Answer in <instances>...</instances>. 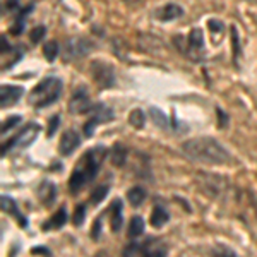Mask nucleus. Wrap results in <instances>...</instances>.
<instances>
[{
    "instance_id": "nucleus-1",
    "label": "nucleus",
    "mask_w": 257,
    "mask_h": 257,
    "mask_svg": "<svg viewBox=\"0 0 257 257\" xmlns=\"http://www.w3.org/2000/svg\"><path fill=\"white\" fill-rule=\"evenodd\" d=\"M182 153L187 158L197 163L211 165V167H223V165H231L233 158L216 139L213 138H194L182 144Z\"/></svg>"
},
{
    "instance_id": "nucleus-2",
    "label": "nucleus",
    "mask_w": 257,
    "mask_h": 257,
    "mask_svg": "<svg viewBox=\"0 0 257 257\" xmlns=\"http://www.w3.org/2000/svg\"><path fill=\"white\" fill-rule=\"evenodd\" d=\"M106 155H108V149L101 146V144H98V146L91 148L89 151H86L81 156L77 165L74 167L72 175H70L69 180L70 194H79L89 182H93L96 178Z\"/></svg>"
},
{
    "instance_id": "nucleus-3",
    "label": "nucleus",
    "mask_w": 257,
    "mask_h": 257,
    "mask_svg": "<svg viewBox=\"0 0 257 257\" xmlns=\"http://www.w3.org/2000/svg\"><path fill=\"white\" fill-rule=\"evenodd\" d=\"M62 81L55 76L45 77L43 81H40L35 88L31 89L30 96H28V103L35 108H45V106L55 103L62 94Z\"/></svg>"
},
{
    "instance_id": "nucleus-4",
    "label": "nucleus",
    "mask_w": 257,
    "mask_h": 257,
    "mask_svg": "<svg viewBox=\"0 0 257 257\" xmlns=\"http://www.w3.org/2000/svg\"><path fill=\"white\" fill-rule=\"evenodd\" d=\"M168 248L165 245L161 240H155V238H149L148 242L144 243H138V242H132L123 254L125 255H148V257H155V255H167Z\"/></svg>"
},
{
    "instance_id": "nucleus-5",
    "label": "nucleus",
    "mask_w": 257,
    "mask_h": 257,
    "mask_svg": "<svg viewBox=\"0 0 257 257\" xmlns=\"http://www.w3.org/2000/svg\"><path fill=\"white\" fill-rule=\"evenodd\" d=\"M91 41L82 38V36H74V38H69L62 47V57H64L65 62H72L77 59H82L84 55H88L91 50Z\"/></svg>"
},
{
    "instance_id": "nucleus-6",
    "label": "nucleus",
    "mask_w": 257,
    "mask_h": 257,
    "mask_svg": "<svg viewBox=\"0 0 257 257\" xmlns=\"http://www.w3.org/2000/svg\"><path fill=\"white\" fill-rule=\"evenodd\" d=\"M40 134V125L38 123H28L26 127L21 128V132L16 138H12L9 143L4 144L2 148V156H6V153L9 151L11 148H28L31 143H35L36 138Z\"/></svg>"
},
{
    "instance_id": "nucleus-7",
    "label": "nucleus",
    "mask_w": 257,
    "mask_h": 257,
    "mask_svg": "<svg viewBox=\"0 0 257 257\" xmlns=\"http://www.w3.org/2000/svg\"><path fill=\"white\" fill-rule=\"evenodd\" d=\"M91 76H93V81L96 82L99 88H111L115 84V70L110 64L101 60H94L91 64Z\"/></svg>"
},
{
    "instance_id": "nucleus-8",
    "label": "nucleus",
    "mask_w": 257,
    "mask_h": 257,
    "mask_svg": "<svg viewBox=\"0 0 257 257\" xmlns=\"http://www.w3.org/2000/svg\"><path fill=\"white\" fill-rule=\"evenodd\" d=\"M111 120H113V111H111L105 103H98V105H94L93 110H91V118L86 122V125H84L86 138H91V136H93V131L96 125H99V123L111 122Z\"/></svg>"
},
{
    "instance_id": "nucleus-9",
    "label": "nucleus",
    "mask_w": 257,
    "mask_h": 257,
    "mask_svg": "<svg viewBox=\"0 0 257 257\" xmlns=\"http://www.w3.org/2000/svg\"><path fill=\"white\" fill-rule=\"evenodd\" d=\"M94 105H91V99L88 91L84 88H79L74 91L72 98L69 101V111L70 113H76V115H82V113H88V111L93 110Z\"/></svg>"
},
{
    "instance_id": "nucleus-10",
    "label": "nucleus",
    "mask_w": 257,
    "mask_h": 257,
    "mask_svg": "<svg viewBox=\"0 0 257 257\" xmlns=\"http://www.w3.org/2000/svg\"><path fill=\"white\" fill-rule=\"evenodd\" d=\"M184 52L187 55L199 59V57L204 55V40H202L201 30H192L190 35L187 36V45L184 47Z\"/></svg>"
},
{
    "instance_id": "nucleus-11",
    "label": "nucleus",
    "mask_w": 257,
    "mask_h": 257,
    "mask_svg": "<svg viewBox=\"0 0 257 257\" xmlns=\"http://www.w3.org/2000/svg\"><path fill=\"white\" fill-rule=\"evenodd\" d=\"M23 91L24 89L21 88V86L4 84L2 88H0V105H2V108L14 106L21 99V96H23Z\"/></svg>"
},
{
    "instance_id": "nucleus-12",
    "label": "nucleus",
    "mask_w": 257,
    "mask_h": 257,
    "mask_svg": "<svg viewBox=\"0 0 257 257\" xmlns=\"http://www.w3.org/2000/svg\"><path fill=\"white\" fill-rule=\"evenodd\" d=\"M81 144V138L79 134H77L76 131H72V128H69V131H65L64 134H62L60 138V144H59V153L62 156H69L72 155L74 151H76V148Z\"/></svg>"
},
{
    "instance_id": "nucleus-13",
    "label": "nucleus",
    "mask_w": 257,
    "mask_h": 257,
    "mask_svg": "<svg viewBox=\"0 0 257 257\" xmlns=\"http://www.w3.org/2000/svg\"><path fill=\"white\" fill-rule=\"evenodd\" d=\"M38 197L40 201L43 202V206H52L53 201L57 197V187L53 182L50 180H43L38 187Z\"/></svg>"
},
{
    "instance_id": "nucleus-14",
    "label": "nucleus",
    "mask_w": 257,
    "mask_h": 257,
    "mask_svg": "<svg viewBox=\"0 0 257 257\" xmlns=\"http://www.w3.org/2000/svg\"><path fill=\"white\" fill-rule=\"evenodd\" d=\"M2 211H6L7 214H12L18 221L21 223L23 226L28 225L26 218L23 216V213L18 209V204H16V201L12 197H7V196H2Z\"/></svg>"
},
{
    "instance_id": "nucleus-15",
    "label": "nucleus",
    "mask_w": 257,
    "mask_h": 257,
    "mask_svg": "<svg viewBox=\"0 0 257 257\" xmlns=\"http://www.w3.org/2000/svg\"><path fill=\"white\" fill-rule=\"evenodd\" d=\"M110 226L111 231H118L122 228V201L115 199L110 206Z\"/></svg>"
},
{
    "instance_id": "nucleus-16",
    "label": "nucleus",
    "mask_w": 257,
    "mask_h": 257,
    "mask_svg": "<svg viewBox=\"0 0 257 257\" xmlns=\"http://www.w3.org/2000/svg\"><path fill=\"white\" fill-rule=\"evenodd\" d=\"M184 14V9H182L180 6H177V4H168V6L161 7V9L156 12V16H158V19L161 21H172V19H177L180 18V16Z\"/></svg>"
},
{
    "instance_id": "nucleus-17",
    "label": "nucleus",
    "mask_w": 257,
    "mask_h": 257,
    "mask_svg": "<svg viewBox=\"0 0 257 257\" xmlns=\"http://www.w3.org/2000/svg\"><path fill=\"white\" fill-rule=\"evenodd\" d=\"M149 113H151V117H153V122H155L160 128H163V131H173V120L167 117L161 110L151 108Z\"/></svg>"
},
{
    "instance_id": "nucleus-18",
    "label": "nucleus",
    "mask_w": 257,
    "mask_h": 257,
    "mask_svg": "<svg viewBox=\"0 0 257 257\" xmlns=\"http://www.w3.org/2000/svg\"><path fill=\"white\" fill-rule=\"evenodd\" d=\"M65 221H67V213H65V208H60L52 218H50V221L45 223L43 228L45 230H59V228L65 225Z\"/></svg>"
},
{
    "instance_id": "nucleus-19",
    "label": "nucleus",
    "mask_w": 257,
    "mask_h": 257,
    "mask_svg": "<svg viewBox=\"0 0 257 257\" xmlns=\"http://www.w3.org/2000/svg\"><path fill=\"white\" fill-rule=\"evenodd\" d=\"M127 149L125 146H122V144H115L113 149H111V163L115 165V167H123L127 161Z\"/></svg>"
},
{
    "instance_id": "nucleus-20",
    "label": "nucleus",
    "mask_w": 257,
    "mask_h": 257,
    "mask_svg": "<svg viewBox=\"0 0 257 257\" xmlns=\"http://www.w3.org/2000/svg\"><path fill=\"white\" fill-rule=\"evenodd\" d=\"M170 219V214H168V211L163 208V206H155V209H153V214H151V223H153V226H156V228H160V226H163L165 223H167Z\"/></svg>"
},
{
    "instance_id": "nucleus-21",
    "label": "nucleus",
    "mask_w": 257,
    "mask_h": 257,
    "mask_svg": "<svg viewBox=\"0 0 257 257\" xmlns=\"http://www.w3.org/2000/svg\"><path fill=\"white\" fill-rule=\"evenodd\" d=\"M127 199L134 208H138V206L144 202V199H146V190H144V187H132L127 192Z\"/></svg>"
},
{
    "instance_id": "nucleus-22",
    "label": "nucleus",
    "mask_w": 257,
    "mask_h": 257,
    "mask_svg": "<svg viewBox=\"0 0 257 257\" xmlns=\"http://www.w3.org/2000/svg\"><path fill=\"white\" fill-rule=\"evenodd\" d=\"M143 233H144V219L139 216H134L131 219V225H128V237L136 238Z\"/></svg>"
},
{
    "instance_id": "nucleus-23",
    "label": "nucleus",
    "mask_w": 257,
    "mask_h": 257,
    "mask_svg": "<svg viewBox=\"0 0 257 257\" xmlns=\"http://www.w3.org/2000/svg\"><path fill=\"white\" fill-rule=\"evenodd\" d=\"M106 194H108V185H99V187H96L91 192V202L93 204H99L106 197Z\"/></svg>"
},
{
    "instance_id": "nucleus-24",
    "label": "nucleus",
    "mask_w": 257,
    "mask_h": 257,
    "mask_svg": "<svg viewBox=\"0 0 257 257\" xmlns=\"http://www.w3.org/2000/svg\"><path fill=\"white\" fill-rule=\"evenodd\" d=\"M59 52H60V48L57 41H48V43L45 45V57H47L48 60H55Z\"/></svg>"
},
{
    "instance_id": "nucleus-25",
    "label": "nucleus",
    "mask_w": 257,
    "mask_h": 257,
    "mask_svg": "<svg viewBox=\"0 0 257 257\" xmlns=\"http://www.w3.org/2000/svg\"><path fill=\"white\" fill-rule=\"evenodd\" d=\"M128 122H131L136 128H141L144 125V113L141 110L131 111V115H128Z\"/></svg>"
},
{
    "instance_id": "nucleus-26",
    "label": "nucleus",
    "mask_w": 257,
    "mask_h": 257,
    "mask_svg": "<svg viewBox=\"0 0 257 257\" xmlns=\"http://www.w3.org/2000/svg\"><path fill=\"white\" fill-rule=\"evenodd\" d=\"M21 115H12V117H9L7 120H4L2 122V134H6V132H9L12 127H16L18 123L21 122Z\"/></svg>"
},
{
    "instance_id": "nucleus-27",
    "label": "nucleus",
    "mask_w": 257,
    "mask_h": 257,
    "mask_svg": "<svg viewBox=\"0 0 257 257\" xmlns=\"http://www.w3.org/2000/svg\"><path fill=\"white\" fill-rule=\"evenodd\" d=\"M45 36V28L43 26H38V28H35V30L31 31V41L33 43H40L41 38Z\"/></svg>"
},
{
    "instance_id": "nucleus-28",
    "label": "nucleus",
    "mask_w": 257,
    "mask_h": 257,
    "mask_svg": "<svg viewBox=\"0 0 257 257\" xmlns=\"http://www.w3.org/2000/svg\"><path fill=\"white\" fill-rule=\"evenodd\" d=\"M84 213H86L84 206H77L76 214H74V225H82V221H84Z\"/></svg>"
},
{
    "instance_id": "nucleus-29",
    "label": "nucleus",
    "mask_w": 257,
    "mask_h": 257,
    "mask_svg": "<svg viewBox=\"0 0 257 257\" xmlns=\"http://www.w3.org/2000/svg\"><path fill=\"white\" fill-rule=\"evenodd\" d=\"M57 125H59V117H57V115H55V117L52 118V125H50L48 132H47V134H48V138H52V136H53V132H55Z\"/></svg>"
},
{
    "instance_id": "nucleus-30",
    "label": "nucleus",
    "mask_w": 257,
    "mask_h": 257,
    "mask_svg": "<svg viewBox=\"0 0 257 257\" xmlns=\"http://www.w3.org/2000/svg\"><path fill=\"white\" fill-rule=\"evenodd\" d=\"M33 254H40V252H43V254H47V255H50V250L48 248H43V247H36V248H33Z\"/></svg>"
},
{
    "instance_id": "nucleus-31",
    "label": "nucleus",
    "mask_w": 257,
    "mask_h": 257,
    "mask_svg": "<svg viewBox=\"0 0 257 257\" xmlns=\"http://www.w3.org/2000/svg\"><path fill=\"white\" fill-rule=\"evenodd\" d=\"M98 230H99V219H96V223H94V230H93L94 238H98Z\"/></svg>"
},
{
    "instance_id": "nucleus-32",
    "label": "nucleus",
    "mask_w": 257,
    "mask_h": 257,
    "mask_svg": "<svg viewBox=\"0 0 257 257\" xmlns=\"http://www.w3.org/2000/svg\"><path fill=\"white\" fill-rule=\"evenodd\" d=\"M125 2H128V4H134V2H139V0H125Z\"/></svg>"
},
{
    "instance_id": "nucleus-33",
    "label": "nucleus",
    "mask_w": 257,
    "mask_h": 257,
    "mask_svg": "<svg viewBox=\"0 0 257 257\" xmlns=\"http://www.w3.org/2000/svg\"><path fill=\"white\" fill-rule=\"evenodd\" d=\"M248 2H257V0H248Z\"/></svg>"
}]
</instances>
